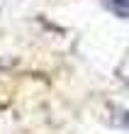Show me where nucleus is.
I'll return each mask as SVG.
<instances>
[{
  "label": "nucleus",
  "instance_id": "f257e3e1",
  "mask_svg": "<svg viewBox=\"0 0 129 134\" xmlns=\"http://www.w3.org/2000/svg\"><path fill=\"white\" fill-rule=\"evenodd\" d=\"M110 10L119 17H129V0H107Z\"/></svg>",
  "mask_w": 129,
  "mask_h": 134
}]
</instances>
